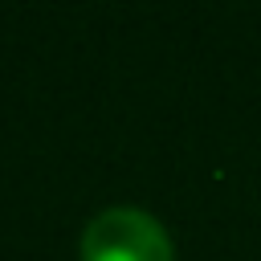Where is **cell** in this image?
<instances>
[{
  "label": "cell",
  "mask_w": 261,
  "mask_h": 261,
  "mask_svg": "<svg viewBox=\"0 0 261 261\" xmlns=\"http://www.w3.org/2000/svg\"><path fill=\"white\" fill-rule=\"evenodd\" d=\"M82 261H175V249L151 212L114 204L86 224Z\"/></svg>",
  "instance_id": "cell-1"
}]
</instances>
